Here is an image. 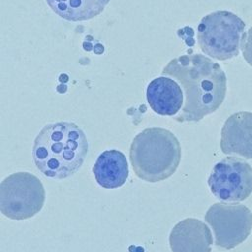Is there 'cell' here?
<instances>
[{
    "label": "cell",
    "instance_id": "obj_1",
    "mask_svg": "<svg viewBox=\"0 0 252 252\" xmlns=\"http://www.w3.org/2000/svg\"><path fill=\"white\" fill-rule=\"evenodd\" d=\"M179 83L184 94L179 122H198L216 111L226 94V75L211 58L200 54H183L171 59L161 71Z\"/></svg>",
    "mask_w": 252,
    "mask_h": 252
},
{
    "label": "cell",
    "instance_id": "obj_2",
    "mask_svg": "<svg viewBox=\"0 0 252 252\" xmlns=\"http://www.w3.org/2000/svg\"><path fill=\"white\" fill-rule=\"evenodd\" d=\"M88 152L84 131L74 122L58 121L45 125L36 135L32 158L45 176L64 179L81 168Z\"/></svg>",
    "mask_w": 252,
    "mask_h": 252
},
{
    "label": "cell",
    "instance_id": "obj_3",
    "mask_svg": "<svg viewBox=\"0 0 252 252\" xmlns=\"http://www.w3.org/2000/svg\"><path fill=\"white\" fill-rule=\"evenodd\" d=\"M129 158L140 179L158 182L176 171L181 159V146L169 130L161 127L146 128L134 137Z\"/></svg>",
    "mask_w": 252,
    "mask_h": 252
},
{
    "label": "cell",
    "instance_id": "obj_4",
    "mask_svg": "<svg viewBox=\"0 0 252 252\" xmlns=\"http://www.w3.org/2000/svg\"><path fill=\"white\" fill-rule=\"evenodd\" d=\"M245 38V23L229 11H215L198 25L197 39L201 50L217 60H227L239 53Z\"/></svg>",
    "mask_w": 252,
    "mask_h": 252
},
{
    "label": "cell",
    "instance_id": "obj_5",
    "mask_svg": "<svg viewBox=\"0 0 252 252\" xmlns=\"http://www.w3.org/2000/svg\"><path fill=\"white\" fill-rule=\"evenodd\" d=\"M45 201L42 182L30 172H16L0 184V210L11 220H27L40 212Z\"/></svg>",
    "mask_w": 252,
    "mask_h": 252
},
{
    "label": "cell",
    "instance_id": "obj_6",
    "mask_svg": "<svg viewBox=\"0 0 252 252\" xmlns=\"http://www.w3.org/2000/svg\"><path fill=\"white\" fill-rule=\"evenodd\" d=\"M205 220L213 229L216 246L223 249L242 243L252 229V213L241 204L216 203L208 209Z\"/></svg>",
    "mask_w": 252,
    "mask_h": 252
},
{
    "label": "cell",
    "instance_id": "obj_7",
    "mask_svg": "<svg viewBox=\"0 0 252 252\" xmlns=\"http://www.w3.org/2000/svg\"><path fill=\"white\" fill-rule=\"evenodd\" d=\"M208 185L214 196L221 201H244L252 192V167L241 158H224L213 167Z\"/></svg>",
    "mask_w": 252,
    "mask_h": 252
},
{
    "label": "cell",
    "instance_id": "obj_8",
    "mask_svg": "<svg viewBox=\"0 0 252 252\" xmlns=\"http://www.w3.org/2000/svg\"><path fill=\"white\" fill-rule=\"evenodd\" d=\"M220 149L224 154L252 158V112L230 115L221 129Z\"/></svg>",
    "mask_w": 252,
    "mask_h": 252
},
{
    "label": "cell",
    "instance_id": "obj_9",
    "mask_svg": "<svg viewBox=\"0 0 252 252\" xmlns=\"http://www.w3.org/2000/svg\"><path fill=\"white\" fill-rule=\"evenodd\" d=\"M212 243L213 237L208 225L194 218L177 222L169 234L172 252H211Z\"/></svg>",
    "mask_w": 252,
    "mask_h": 252
},
{
    "label": "cell",
    "instance_id": "obj_10",
    "mask_svg": "<svg viewBox=\"0 0 252 252\" xmlns=\"http://www.w3.org/2000/svg\"><path fill=\"white\" fill-rule=\"evenodd\" d=\"M150 107L162 116H173L184 103L183 90L174 79L161 75L152 80L146 90Z\"/></svg>",
    "mask_w": 252,
    "mask_h": 252
},
{
    "label": "cell",
    "instance_id": "obj_11",
    "mask_svg": "<svg viewBox=\"0 0 252 252\" xmlns=\"http://www.w3.org/2000/svg\"><path fill=\"white\" fill-rule=\"evenodd\" d=\"M93 172L96 182L103 188L121 187L129 175L128 161L124 154L118 150L102 152L96 158Z\"/></svg>",
    "mask_w": 252,
    "mask_h": 252
},
{
    "label": "cell",
    "instance_id": "obj_12",
    "mask_svg": "<svg viewBox=\"0 0 252 252\" xmlns=\"http://www.w3.org/2000/svg\"><path fill=\"white\" fill-rule=\"evenodd\" d=\"M60 18L70 22L91 20L101 14L110 0H45Z\"/></svg>",
    "mask_w": 252,
    "mask_h": 252
},
{
    "label": "cell",
    "instance_id": "obj_13",
    "mask_svg": "<svg viewBox=\"0 0 252 252\" xmlns=\"http://www.w3.org/2000/svg\"><path fill=\"white\" fill-rule=\"evenodd\" d=\"M242 54L245 61L252 67V27L245 34L244 42L242 45Z\"/></svg>",
    "mask_w": 252,
    "mask_h": 252
}]
</instances>
